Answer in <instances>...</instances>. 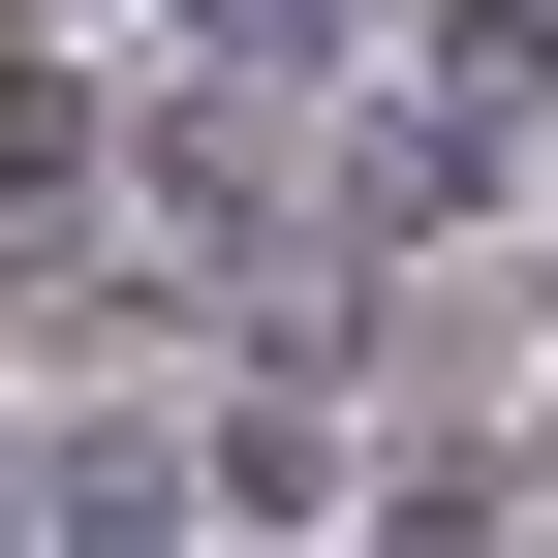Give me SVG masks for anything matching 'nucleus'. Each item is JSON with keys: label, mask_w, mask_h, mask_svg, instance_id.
Listing matches in <instances>:
<instances>
[{"label": "nucleus", "mask_w": 558, "mask_h": 558, "mask_svg": "<svg viewBox=\"0 0 558 558\" xmlns=\"http://www.w3.org/2000/svg\"><path fill=\"white\" fill-rule=\"evenodd\" d=\"M218 32H341V0H218Z\"/></svg>", "instance_id": "f257e3e1"}]
</instances>
